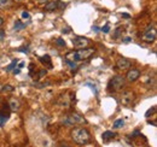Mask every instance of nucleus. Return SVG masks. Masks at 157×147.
I'll use <instances>...</instances> for the list:
<instances>
[{
	"label": "nucleus",
	"instance_id": "f257e3e1",
	"mask_svg": "<svg viewBox=\"0 0 157 147\" xmlns=\"http://www.w3.org/2000/svg\"><path fill=\"white\" fill-rule=\"evenodd\" d=\"M70 134H71L73 140L80 146L88 144L91 140L90 132L87 130L86 128H74Z\"/></svg>",
	"mask_w": 157,
	"mask_h": 147
},
{
	"label": "nucleus",
	"instance_id": "f03ea898",
	"mask_svg": "<svg viewBox=\"0 0 157 147\" xmlns=\"http://www.w3.org/2000/svg\"><path fill=\"white\" fill-rule=\"evenodd\" d=\"M61 123L67 127H70L74 124H82V123H86V119L80 113L73 111V112H69V113L63 116L61 118Z\"/></svg>",
	"mask_w": 157,
	"mask_h": 147
},
{
	"label": "nucleus",
	"instance_id": "7ed1b4c3",
	"mask_svg": "<svg viewBox=\"0 0 157 147\" xmlns=\"http://www.w3.org/2000/svg\"><path fill=\"white\" fill-rule=\"evenodd\" d=\"M96 52L94 48H80L75 52H70L67 56V59H71L73 62H79V60H84L90 58L93 53Z\"/></svg>",
	"mask_w": 157,
	"mask_h": 147
},
{
	"label": "nucleus",
	"instance_id": "20e7f679",
	"mask_svg": "<svg viewBox=\"0 0 157 147\" xmlns=\"http://www.w3.org/2000/svg\"><path fill=\"white\" fill-rule=\"evenodd\" d=\"M125 83H126L125 77H122V76H114V77L109 81L108 89H109V92H119L125 87Z\"/></svg>",
	"mask_w": 157,
	"mask_h": 147
},
{
	"label": "nucleus",
	"instance_id": "39448f33",
	"mask_svg": "<svg viewBox=\"0 0 157 147\" xmlns=\"http://www.w3.org/2000/svg\"><path fill=\"white\" fill-rule=\"evenodd\" d=\"M156 36H157V33H156V26L154 24H149L146 28H145V30L143 33V41H145V42L148 44H151L154 42V41L156 40Z\"/></svg>",
	"mask_w": 157,
	"mask_h": 147
},
{
	"label": "nucleus",
	"instance_id": "423d86ee",
	"mask_svg": "<svg viewBox=\"0 0 157 147\" xmlns=\"http://www.w3.org/2000/svg\"><path fill=\"white\" fill-rule=\"evenodd\" d=\"M71 42L74 47H76V48H85L86 46L90 45V40L85 36H76L71 40Z\"/></svg>",
	"mask_w": 157,
	"mask_h": 147
},
{
	"label": "nucleus",
	"instance_id": "0eeeda50",
	"mask_svg": "<svg viewBox=\"0 0 157 147\" xmlns=\"http://www.w3.org/2000/svg\"><path fill=\"white\" fill-rule=\"evenodd\" d=\"M133 99H134V93L131 92V91H127V92L122 93V95L120 98V101L122 105H125V106H129L133 101Z\"/></svg>",
	"mask_w": 157,
	"mask_h": 147
},
{
	"label": "nucleus",
	"instance_id": "6e6552de",
	"mask_svg": "<svg viewBox=\"0 0 157 147\" xmlns=\"http://www.w3.org/2000/svg\"><path fill=\"white\" fill-rule=\"evenodd\" d=\"M131 65H132V63L129 59H127V58H120V59L116 62V68L120 70H127L131 68Z\"/></svg>",
	"mask_w": 157,
	"mask_h": 147
},
{
	"label": "nucleus",
	"instance_id": "1a4fd4ad",
	"mask_svg": "<svg viewBox=\"0 0 157 147\" xmlns=\"http://www.w3.org/2000/svg\"><path fill=\"white\" fill-rule=\"evenodd\" d=\"M139 77H140V71H139L138 69H131V70H128V72L126 75L127 81H129V82H134Z\"/></svg>",
	"mask_w": 157,
	"mask_h": 147
},
{
	"label": "nucleus",
	"instance_id": "9d476101",
	"mask_svg": "<svg viewBox=\"0 0 157 147\" xmlns=\"http://www.w3.org/2000/svg\"><path fill=\"white\" fill-rule=\"evenodd\" d=\"M6 109H7V105H4V107L0 110V126L1 127L10 118V111H6Z\"/></svg>",
	"mask_w": 157,
	"mask_h": 147
},
{
	"label": "nucleus",
	"instance_id": "9b49d317",
	"mask_svg": "<svg viewBox=\"0 0 157 147\" xmlns=\"http://www.w3.org/2000/svg\"><path fill=\"white\" fill-rule=\"evenodd\" d=\"M7 106L11 111H18L20 110V101L17 100L16 98H11L10 100H9V104H7Z\"/></svg>",
	"mask_w": 157,
	"mask_h": 147
},
{
	"label": "nucleus",
	"instance_id": "f8f14e48",
	"mask_svg": "<svg viewBox=\"0 0 157 147\" xmlns=\"http://www.w3.org/2000/svg\"><path fill=\"white\" fill-rule=\"evenodd\" d=\"M71 99L73 98H69L67 95H62L59 98V101H58V104H59L62 107H69V105H70V103H71Z\"/></svg>",
	"mask_w": 157,
	"mask_h": 147
},
{
	"label": "nucleus",
	"instance_id": "ddd939ff",
	"mask_svg": "<svg viewBox=\"0 0 157 147\" xmlns=\"http://www.w3.org/2000/svg\"><path fill=\"white\" fill-rule=\"evenodd\" d=\"M115 136H116V134L114 132H111V130H106V132H104L102 134V139H103L104 142H109V141L113 140Z\"/></svg>",
	"mask_w": 157,
	"mask_h": 147
},
{
	"label": "nucleus",
	"instance_id": "4468645a",
	"mask_svg": "<svg viewBox=\"0 0 157 147\" xmlns=\"http://www.w3.org/2000/svg\"><path fill=\"white\" fill-rule=\"evenodd\" d=\"M58 3L57 0H52V1H47L45 4V10H47V11H55L58 9Z\"/></svg>",
	"mask_w": 157,
	"mask_h": 147
},
{
	"label": "nucleus",
	"instance_id": "2eb2a0df",
	"mask_svg": "<svg viewBox=\"0 0 157 147\" xmlns=\"http://www.w3.org/2000/svg\"><path fill=\"white\" fill-rule=\"evenodd\" d=\"M39 59H40V62H41L45 66H47L49 69H52V62H51V58H50V56H44V57H40Z\"/></svg>",
	"mask_w": 157,
	"mask_h": 147
},
{
	"label": "nucleus",
	"instance_id": "dca6fc26",
	"mask_svg": "<svg viewBox=\"0 0 157 147\" xmlns=\"http://www.w3.org/2000/svg\"><path fill=\"white\" fill-rule=\"evenodd\" d=\"M24 28H26V24H24V23H22L21 21H16V22H15V30H16V32L23 30Z\"/></svg>",
	"mask_w": 157,
	"mask_h": 147
},
{
	"label": "nucleus",
	"instance_id": "f3484780",
	"mask_svg": "<svg viewBox=\"0 0 157 147\" xmlns=\"http://www.w3.org/2000/svg\"><path fill=\"white\" fill-rule=\"evenodd\" d=\"M123 126H125V121L122 119V118H119V119H116L114 122V128L115 129H120V128H122Z\"/></svg>",
	"mask_w": 157,
	"mask_h": 147
},
{
	"label": "nucleus",
	"instance_id": "a211bd4d",
	"mask_svg": "<svg viewBox=\"0 0 157 147\" xmlns=\"http://www.w3.org/2000/svg\"><path fill=\"white\" fill-rule=\"evenodd\" d=\"M17 63H18V62H17V59H15V60H12V62H11V64H9V65L6 66V69H5V70H6V71L7 72H10V71H12V70L16 68V65H17Z\"/></svg>",
	"mask_w": 157,
	"mask_h": 147
},
{
	"label": "nucleus",
	"instance_id": "6ab92c4d",
	"mask_svg": "<svg viewBox=\"0 0 157 147\" xmlns=\"http://www.w3.org/2000/svg\"><path fill=\"white\" fill-rule=\"evenodd\" d=\"M11 6V0H0V7L6 9Z\"/></svg>",
	"mask_w": 157,
	"mask_h": 147
},
{
	"label": "nucleus",
	"instance_id": "aec40b11",
	"mask_svg": "<svg viewBox=\"0 0 157 147\" xmlns=\"http://www.w3.org/2000/svg\"><path fill=\"white\" fill-rule=\"evenodd\" d=\"M13 91H15V87L11 86V85L3 86V89H1V92H13Z\"/></svg>",
	"mask_w": 157,
	"mask_h": 147
},
{
	"label": "nucleus",
	"instance_id": "412c9836",
	"mask_svg": "<svg viewBox=\"0 0 157 147\" xmlns=\"http://www.w3.org/2000/svg\"><path fill=\"white\" fill-rule=\"evenodd\" d=\"M55 44H56L57 46L64 47V46H65V41H64V40H63V39H61V38H58V39H56V41H55Z\"/></svg>",
	"mask_w": 157,
	"mask_h": 147
},
{
	"label": "nucleus",
	"instance_id": "4be33fe9",
	"mask_svg": "<svg viewBox=\"0 0 157 147\" xmlns=\"http://www.w3.org/2000/svg\"><path fill=\"white\" fill-rule=\"evenodd\" d=\"M155 111H156V106H152L151 109H149V110L146 111V113H145V117H146V118H149V117H151V115H152Z\"/></svg>",
	"mask_w": 157,
	"mask_h": 147
},
{
	"label": "nucleus",
	"instance_id": "5701e85b",
	"mask_svg": "<svg viewBox=\"0 0 157 147\" xmlns=\"http://www.w3.org/2000/svg\"><path fill=\"white\" fill-rule=\"evenodd\" d=\"M65 63H67L73 70L76 69V63H75V62H73V60H70V59H65Z\"/></svg>",
	"mask_w": 157,
	"mask_h": 147
},
{
	"label": "nucleus",
	"instance_id": "b1692460",
	"mask_svg": "<svg viewBox=\"0 0 157 147\" xmlns=\"http://www.w3.org/2000/svg\"><path fill=\"white\" fill-rule=\"evenodd\" d=\"M100 30L103 32V33H105V34H108L109 32H110V27H109V24H105V26H104L102 29H100Z\"/></svg>",
	"mask_w": 157,
	"mask_h": 147
},
{
	"label": "nucleus",
	"instance_id": "393cba45",
	"mask_svg": "<svg viewBox=\"0 0 157 147\" xmlns=\"http://www.w3.org/2000/svg\"><path fill=\"white\" fill-rule=\"evenodd\" d=\"M22 18L29 19V18H30V15H29V12H27V11H24V12H22Z\"/></svg>",
	"mask_w": 157,
	"mask_h": 147
},
{
	"label": "nucleus",
	"instance_id": "a878e982",
	"mask_svg": "<svg viewBox=\"0 0 157 147\" xmlns=\"http://www.w3.org/2000/svg\"><path fill=\"white\" fill-rule=\"evenodd\" d=\"M120 34H121V28H117V29H116V32H115L114 38H115V39H119V38H120Z\"/></svg>",
	"mask_w": 157,
	"mask_h": 147
},
{
	"label": "nucleus",
	"instance_id": "bb28decb",
	"mask_svg": "<svg viewBox=\"0 0 157 147\" xmlns=\"http://www.w3.org/2000/svg\"><path fill=\"white\" fill-rule=\"evenodd\" d=\"M18 52H24V53H29V50H28V47H21V48H18Z\"/></svg>",
	"mask_w": 157,
	"mask_h": 147
},
{
	"label": "nucleus",
	"instance_id": "cd10ccee",
	"mask_svg": "<svg viewBox=\"0 0 157 147\" xmlns=\"http://www.w3.org/2000/svg\"><path fill=\"white\" fill-rule=\"evenodd\" d=\"M131 41H132V39H131V38H128V36L122 39V42H125V44H128V42H131Z\"/></svg>",
	"mask_w": 157,
	"mask_h": 147
},
{
	"label": "nucleus",
	"instance_id": "c85d7f7f",
	"mask_svg": "<svg viewBox=\"0 0 157 147\" xmlns=\"http://www.w3.org/2000/svg\"><path fill=\"white\" fill-rule=\"evenodd\" d=\"M46 72H47V71H46V70H45V69H42V70H41V71H40V72H39V79H40V77H42V76H45V75H46Z\"/></svg>",
	"mask_w": 157,
	"mask_h": 147
},
{
	"label": "nucleus",
	"instance_id": "c756f323",
	"mask_svg": "<svg viewBox=\"0 0 157 147\" xmlns=\"http://www.w3.org/2000/svg\"><path fill=\"white\" fill-rule=\"evenodd\" d=\"M139 134H140V133H139V130H134V133L132 134V138H137Z\"/></svg>",
	"mask_w": 157,
	"mask_h": 147
},
{
	"label": "nucleus",
	"instance_id": "7c9ffc66",
	"mask_svg": "<svg viewBox=\"0 0 157 147\" xmlns=\"http://www.w3.org/2000/svg\"><path fill=\"white\" fill-rule=\"evenodd\" d=\"M24 65H26V63H24V62H21V63L18 64V65H17V68H18V69H22Z\"/></svg>",
	"mask_w": 157,
	"mask_h": 147
},
{
	"label": "nucleus",
	"instance_id": "2f4dec72",
	"mask_svg": "<svg viewBox=\"0 0 157 147\" xmlns=\"http://www.w3.org/2000/svg\"><path fill=\"white\" fill-rule=\"evenodd\" d=\"M12 71H13V74H15V75H17V74H20V71H21V69H13V70H12Z\"/></svg>",
	"mask_w": 157,
	"mask_h": 147
},
{
	"label": "nucleus",
	"instance_id": "473e14b6",
	"mask_svg": "<svg viewBox=\"0 0 157 147\" xmlns=\"http://www.w3.org/2000/svg\"><path fill=\"white\" fill-rule=\"evenodd\" d=\"M36 3H39V4H46V3H47V0H36Z\"/></svg>",
	"mask_w": 157,
	"mask_h": 147
},
{
	"label": "nucleus",
	"instance_id": "72a5a7b5",
	"mask_svg": "<svg viewBox=\"0 0 157 147\" xmlns=\"http://www.w3.org/2000/svg\"><path fill=\"white\" fill-rule=\"evenodd\" d=\"M4 39V30H0V40Z\"/></svg>",
	"mask_w": 157,
	"mask_h": 147
},
{
	"label": "nucleus",
	"instance_id": "f704fd0d",
	"mask_svg": "<svg viewBox=\"0 0 157 147\" xmlns=\"http://www.w3.org/2000/svg\"><path fill=\"white\" fill-rule=\"evenodd\" d=\"M122 17H125V18H129L131 16H129L128 13H122Z\"/></svg>",
	"mask_w": 157,
	"mask_h": 147
},
{
	"label": "nucleus",
	"instance_id": "c9c22d12",
	"mask_svg": "<svg viewBox=\"0 0 157 147\" xmlns=\"http://www.w3.org/2000/svg\"><path fill=\"white\" fill-rule=\"evenodd\" d=\"M62 32H63V33H69V32H70V29H69V28H65V29H63Z\"/></svg>",
	"mask_w": 157,
	"mask_h": 147
},
{
	"label": "nucleus",
	"instance_id": "e433bc0d",
	"mask_svg": "<svg viewBox=\"0 0 157 147\" xmlns=\"http://www.w3.org/2000/svg\"><path fill=\"white\" fill-rule=\"evenodd\" d=\"M4 24V18H3V17H0V27H1Z\"/></svg>",
	"mask_w": 157,
	"mask_h": 147
},
{
	"label": "nucleus",
	"instance_id": "4c0bfd02",
	"mask_svg": "<svg viewBox=\"0 0 157 147\" xmlns=\"http://www.w3.org/2000/svg\"><path fill=\"white\" fill-rule=\"evenodd\" d=\"M1 89H3V85L0 83V92H1Z\"/></svg>",
	"mask_w": 157,
	"mask_h": 147
},
{
	"label": "nucleus",
	"instance_id": "58836bf2",
	"mask_svg": "<svg viewBox=\"0 0 157 147\" xmlns=\"http://www.w3.org/2000/svg\"><path fill=\"white\" fill-rule=\"evenodd\" d=\"M61 147H69V146H65V145H64V146H61Z\"/></svg>",
	"mask_w": 157,
	"mask_h": 147
}]
</instances>
